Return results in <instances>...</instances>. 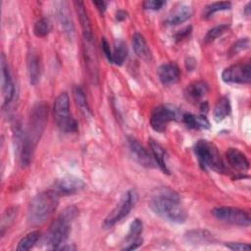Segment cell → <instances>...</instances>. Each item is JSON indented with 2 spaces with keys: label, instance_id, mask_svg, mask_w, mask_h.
I'll use <instances>...</instances> for the list:
<instances>
[{
  "label": "cell",
  "instance_id": "4fadbf2b",
  "mask_svg": "<svg viewBox=\"0 0 251 251\" xmlns=\"http://www.w3.org/2000/svg\"><path fill=\"white\" fill-rule=\"evenodd\" d=\"M128 149L135 159V161L145 168H153L155 162L149 152L144 148L142 144H140L135 138L127 137L126 139Z\"/></svg>",
  "mask_w": 251,
  "mask_h": 251
},
{
  "label": "cell",
  "instance_id": "ffe728a7",
  "mask_svg": "<svg viewBox=\"0 0 251 251\" xmlns=\"http://www.w3.org/2000/svg\"><path fill=\"white\" fill-rule=\"evenodd\" d=\"M226 156L228 164L233 169L240 172H246L249 169V162L240 150L236 148H229L227 149Z\"/></svg>",
  "mask_w": 251,
  "mask_h": 251
},
{
  "label": "cell",
  "instance_id": "603a6c76",
  "mask_svg": "<svg viewBox=\"0 0 251 251\" xmlns=\"http://www.w3.org/2000/svg\"><path fill=\"white\" fill-rule=\"evenodd\" d=\"M132 46H133V50L135 52V54L145 60V61H151L152 59V54L150 51V48L146 42V40L144 39V37L139 34V33H134V35L132 36Z\"/></svg>",
  "mask_w": 251,
  "mask_h": 251
},
{
  "label": "cell",
  "instance_id": "5bb4252c",
  "mask_svg": "<svg viewBox=\"0 0 251 251\" xmlns=\"http://www.w3.org/2000/svg\"><path fill=\"white\" fill-rule=\"evenodd\" d=\"M158 76L164 85H172L176 83L180 78V71L176 64L166 63L159 67Z\"/></svg>",
  "mask_w": 251,
  "mask_h": 251
},
{
  "label": "cell",
  "instance_id": "e0dca14e",
  "mask_svg": "<svg viewBox=\"0 0 251 251\" xmlns=\"http://www.w3.org/2000/svg\"><path fill=\"white\" fill-rule=\"evenodd\" d=\"M75 8L78 16V20L80 23V26L82 29L83 34V40L85 42H93V34H92V28L90 25V21L87 16L85 7L83 2L81 1H75Z\"/></svg>",
  "mask_w": 251,
  "mask_h": 251
},
{
  "label": "cell",
  "instance_id": "44dd1931",
  "mask_svg": "<svg viewBox=\"0 0 251 251\" xmlns=\"http://www.w3.org/2000/svg\"><path fill=\"white\" fill-rule=\"evenodd\" d=\"M84 59H85V65L89 72L90 77L92 80L97 79V58L95 53V48L93 47V42H85L84 41Z\"/></svg>",
  "mask_w": 251,
  "mask_h": 251
},
{
  "label": "cell",
  "instance_id": "d6986e66",
  "mask_svg": "<svg viewBox=\"0 0 251 251\" xmlns=\"http://www.w3.org/2000/svg\"><path fill=\"white\" fill-rule=\"evenodd\" d=\"M192 9L187 5H179L176 7L168 15L166 24L169 25H176L186 22L192 16Z\"/></svg>",
  "mask_w": 251,
  "mask_h": 251
},
{
  "label": "cell",
  "instance_id": "cb8c5ba5",
  "mask_svg": "<svg viewBox=\"0 0 251 251\" xmlns=\"http://www.w3.org/2000/svg\"><path fill=\"white\" fill-rule=\"evenodd\" d=\"M149 146L152 152V155L154 157L155 162L157 163V165L159 166V168L167 175L170 174V171L168 169L167 166V162H166V152L164 150V148L154 139H149Z\"/></svg>",
  "mask_w": 251,
  "mask_h": 251
},
{
  "label": "cell",
  "instance_id": "2e32d148",
  "mask_svg": "<svg viewBox=\"0 0 251 251\" xmlns=\"http://www.w3.org/2000/svg\"><path fill=\"white\" fill-rule=\"evenodd\" d=\"M27 73L29 83L31 85H36L41 77V59L38 53L34 50H31L26 59Z\"/></svg>",
  "mask_w": 251,
  "mask_h": 251
},
{
  "label": "cell",
  "instance_id": "7402d4cb",
  "mask_svg": "<svg viewBox=\"0 0 251 251\" xmlns=\"http://www.w3.org/2000/svg\"><path fill=\"white\" fill-rule=\"evenodd\" d=\"M208 91H209V85L205 81L198 80L187 85V87L185 88L184 94L187 100L195 102L200 100L204 95H206Z\"/></svg>",
  "mask_w": 251,
  "mask_h": 251
},
{
  "label": "cell",
  "instance_id": "277c9868",
  "mask_svg": "<svg viewBox=\"0 0 251 251\" xmlns=\"http://www.w3.org/2000/svg\"><path fill=\"white\" fill-rule=\"evenodd\" d=\"M60 195L52 188L33 197L27 210V219L31 225L44 223L56 210Z\"/></svg>",
  "mask_w": 251,
  "mask_h": 251
},
{
  "label": "cell",
  "instance_id": "52a82bcc",
  "mask_svg": "<svg viewBox=\"0 0 251 251\" xmlns=\"http://www.w3.org/2000/svg\"><path fill=\"white\" fill-rule=\"evenodd\" d=\"M137 201V193L135 190H127L120 199L115 208L109 213L103 222V226L109 228L118 222L126 217Z\"/></svg>",
  "mask_w": 251,
  "mask_h": 251
},
{
  "label": "cell",
  "instance_id": "7a4b0ae2",
  "mask_svg": "<svg viewBox=\"0 0 251 251\" xmlns=\"http://www.w3.org/2000/svg\"><path fill=\"white\" fill-rule=\"evenodd\" d=\"M149 206L154 213L170 222L182 224L187 219V213L178 193L170 187L156 188L152 193Z\"/></svg>",
  "mask_w": 251,
  "mask_h": 251
},
{
  "label": "cell",
  "instance_id": "ac0fdd59",
  "mask_svg": "<svg viewBox=\"0 0 251 251\" xmlns=\"http://www.w3.org/2000/svg\"><path fill=\"white\" fill-rule=\"evenodd\" d=\"M57 17L59 20V23L64 30V32L69 36V38H73L75 29L74 25L70 16V12L68 9V3L67 2H58L57 3Z\"/></svg>",
  "mask_w": 251,
  "mask_h": 251
},
{
  "label": "cell",
  "instance_id": "f546056e",
  "mask_svg": "<svg viewBox=\"0 0 251 251\" xmlns=\"http://www.w3.org/2000/svg\"><path fill=\"white\" fill-rule=\"evenodd\" d=\"M40 237V232L37 230L31 231L27 233L25 237H23L17 246V250H29L33 247V245L37 242Z\"/></svg>",
  "mask_w": 251,
  "mask_h": 251
},
{
  "label": "cell",
  "instance_id": "484cf974",
  "mask_svg": "<svg viewBox=\"0 0 251 251\" xmlns=\"http://www.w3.org/2000/svg\"><path fill=\"white\" fill-rule=\"evenodd\" d=\"M230 110H231V107H230L229 99L226 96H223L222 98L219 99V101L217 102L214 108L213 116L215 121L219 123L225 120L230 114Z\"/></svg>",
  "mask_w": 251,
  "mask_h": 251
},
{
  "label": "cell",
  "instance_id": "8992f818",
  "mask_svg": "<svg viewBox=\"0 0 251 251\" xmlns=\"http://www.w3.org/2000/svg\"><path fill=\"white\" fill-rule=\"evenodd\" d=\"M53 114L55 123L61 131L71 133L77 130V123L70 113V98L67 92H63L56 97Z\"/></svg>",
  "mask_w": 251,
  "mask_h": 251
},
{
  "label": "cell",
  "instance_id": "ba28073f",
  "mask_svg": "<svg viewBox=\"0 0 251 251\" xmlns=\"http://www.w3.org/2000/svg\"><path fill=\"white\" fill-rule=\"evenodd\" d=\"M212 215L219 221L228 223L239 226H250V216L242 209L229 206L216 207L212 210Z\"/></svg>",
  "mask_w": 251,
  "mask_h": 251
},
{
  "label": "cell",
  "instance_id": "6da1fadb",
  "mask_svg": "<svg viewBox=\"0 0 251 251\" xmlns=\"http://www.w3.org/2000/svg\"><path fill=\"white\" fill-rule=\"evenodd\" d=\"M47 116V105L44 102H38L30 110L26 126L23 128L21 125H17L15 140L22 167H26L31 162L34 149L45 129Z\"/></svg>",
  "mask_w": 251,
  "mask_h": 251
},
{
  "label": "cell",
  "instance_id": "4dcf8cb0",
  "mask_svg": "<svg viewBox=\"0 0 251 251\" xmlns=\"http://www.w3.org/2000/svg\"><path fill=\"white\" fill-rule=\"evenodd\" d=\"M231 8V3L227 1H222V2H214L208 6L205 7L203 17L205 19H209L212 17L216 12L219 11H225V10H229Z\"/></svg>",
  "mask_w": 251,
  "mask_h": 251
},
{
  "label": "cell",
  "instance_id": "b9f144b4",
  "mask_svg": "<svg viewBox=\"0 0 251 251\" xmlns=\"http://www.w3.org/2000/svg\"><path fill=\"white\" fill-rule=\"evenodd\" d=\"M208 109H209L208 103H207L206 101L202 102V103H201V105H200V111H201L202 113H206V112L208 111Z\"/></svg>",
  "mask_w": 251,
  "mask_h": 251
},
{
  "label": "cell",
  "instance_id": "3957f363",
  "mask_svg": "<svg viewBox=\"0 0 251 251\" xmlns=\"http://www.w3.org/2000/svg\"><path fill=\"white\" fill-rule=\"evenodd\" d=\"M77 214L78 210L75 206H68L52 222L44 236V243L47 249H60L67 240L72 223L75 221Z\"/></svg>",
  "mask_w": 251,
  "mask_h": 251
},
{
  "label": "cell",
  "instance_id": "ab89813d",
  "mask_svg": "<svg viewBox=\"0 0 251 251\" xmlns=\"http://www.w3.org/2000/svg\"><path fill=\"white\" fill-rule=\"evenodd\" d=\"M93 4L97 7V9H98L101 13H103V12L106 10L107 3L104 2V1H95V2H93Z\"/></svg>",
  "mask_w": 251,
  "mask_h": 251
},
{
  "label": "cell",
  "instance_id": "4316f807",
  "mask_svg": "<svg viewBox=\"0 0 251 251\" xmlns=\"http://www.w3.org/2000/svg\"><path fill=\"white\" fill-rule=\"evenodd\" d=\"M185 238L187 241L194 244H204L213 242V236L207 230L202 229H193L186 233Z\"/></svg>",
  "mask_w": 251,
  "mask_h": 251
},
{
  "label": "cell",
  "instance_id": "836d02e7",
  "mask_svg": "<svg viewBox=\"0 0 251 251\" xmlns=\"http://www.w3.org/2000/svg\"><path fill=\"white\" fill-rule=\"evenodd\" d=\"M228 25H217V26H214L212 27L211 29H209V31L206 33L205 35V38H204V41L209 43V42H212L214 40H216L218 37H220L221 35H223L226 31H227L228 29Z\"/></svg>",
  "mask_w": 251,
  "mask_h": 251
},
{
  "label": "cell",
  "instance_id": "8fae6325",
  "mask_svg": "<svg viewBox=\"0 0 251 251\" xmlns=\"http://www.w3.org/2000/svg\"><path fill=\"white\" fill-rule=\"evenodd\" d=\"M1 65V89H2V96H3V107L8 106L10 102L13 100L15 96V85L11 76V73L9 71V67L5 58V55H1L0 59Z\"/></svg>",
  "mask_w": 251,
  "mask_h": 251
},
{
  "label": "cell",
  "instance_id": "5b68a950",
  "mask_svg": "<svg viewBox=\"0 0 251 251\" xmlns=\"http://www.w3.org/2000/svg\"><path fill=\"white\" fill-rule=\"evenodd\" d=\"M194 152L200 166L206 170L211 169L219 174L226 173V168L218 148L206 139H200L195 143Z\"/></svg>",
  "mask_w": 251,
  "mask_h": 251
},
{
  "label": "cell",
  "instance_id": "7c38bea8",
  "mask_svg": "<svg viewBox=\"0 0 251 251\" xmlns=\"http://www.w3.org/2000/svg\"><path fill=\"white\" fill-rule=\"evenodd\" d=\"M85 183L78 177L75 176H64L60 179H57L54 182L53 190H55L60 196L61 195H70L76 193L83 189Z\"/></svg>",
  "mask_w": 251,
  "mask_h": 251
},
{
  "label": "cell",
  "instance_id": "d6a6232c",
  "mask_svg": "<svg viewBox=\"0 0 251 251\" xmlns=\"http://www.w3.org/2000/svg\"><path fill=\"white\" fill-rule=\"evenodd\" d=\"M17 217V208H9L5 211L1 220V235L3 236L5 230L14 223Z\"/></svg>",
  "mask_w": 251,
  "mask_h": 251
},
{
  "label": "cell",
  "instance_id": "7bdbcfd3",
  "mask_svg": "<svg viewBox=\"0 0 251 251\" xmlns=\"http://www.w3.org/2000/svg\"><path fill=\"white\" fill-rule=\"evenodd\" d=\"M244 13L246 14V16H249V15H250V2L246 4L245 9H244Z\"/></svg>",
  "mask_w": 251,
  "mask_h": 251
},
{
  "label": "cell",
  "instance_id": "8d00e7d4",
  "mask_svg": "<svg viewBox=\"0 0 251 251\" xmlns=\"http://www.w3.org/2000/svg\"><path fill=\"white\" fill-rule=\"evenodd\" d=\"M226 246L228 249L231 250H238V251H245L250 249V245L247 243H242V242H226Z\"/></svg>",
  "mask_w": 251,
  "mask_h": 251
},
{
  "label": "cell",
  "instance_id": "60d3db41",
  "mask_svg": "<svg viewBox=\"0 0 251 251\" xmlns=\"http://www.w3.org/2000/svg\"><path fill=\"white\" fill-rule=\"evenodd\" d=\"M126 17H127V13L125 12V11H123V10H119V11L116 13V18H117V20L120 21V22L126 20Z\"/></svg>",
  "mask_w": 251,
  "mask_h": 251
},
{
  "label": "cell",
  "instance_id": "9c48e42d",
  "mask_svg": "<svg viewBox=\"0 0 251 251\" xmlns=\"http://www.w3.org/2000/svg\"><path fill=\"white\" fill-rule=\"evenodd\" d=\"M177 112L170 105H159L155 107L150 116V125L155 131L164 132L171 121L176 120Z\"/></svg>",
  "mask_w": 251,
  "mask_h": 251
},
{
  "label": "cell",
  "instance_id": "f1b7e54d",
  "mask_svg": "<svg viewBox=\"0 0 251 251\" xmlns=\"http://www.w3.org/2000/svg\"><path fill=\"white\" fill-rule=\"evenodd\" d=\"M127 55V48L124 41L117 40L112 51V64L121 66L125 62Z\"/></svg>",
  "mask_w": 251,
  "mask_h": 251
},
{
  "label": "cell",
  "instance_id": "f35d334b",
  "mask_svg": "<svg viewBox=\"0 0 251 251\" xmlns=\"http://www.w3.org/2000/svg\"><path fill=\"white\" fill-rule=\"evenodd\" d=\"M190 32H191V27H190V26H188V27H186V28L182 29L180 32H178V33L176 34V38L177 40H181V39H183L184 37H186L187 35H189V33H190Z\"/></svg>",
  "mask_w": 251,
  "mask_h": 251
},
{
  "label": "cell",
  "instance_id": "83f0119b",
  "mask_svg": "<svg viewBox=\"0 0 251 251\" xmlns=\"http://www.w3.org/2000/svg\"><path fill=\"white\" fill-rule=\"evenodd\" d=\"M73 94H74V99L75 101V104L79 108L80 112L84 115V117L89 118L91 116V111L88 106L85 94L81 89V87L75 86L73 89Z\"/></svg>",
  "mask_w": 251,
  "mask_h": 251
},
{
  "label": "cell",
  "instance_id": "e575fe53",
  "mask_svg": "<svg viewBox=\"0 0 251 251\" xmlns=\"http://www.w3.org/2000/svg\"><path fill=\"white\" fill-rule=\"evenodd\" d=\"M249 47V39L248 38H241L237 40L229 49V55L233 56Z\"/></svg>",
  "mask_w": 251,
  "mask_h": 251
},
{
  "label": "cell",
  "instance_id": "30bf717a",
  "mask_svg": "<svg viewBox=\"0 0 251 251\" xmlns=\"http://www.w3.org/2000/svg\"><path fill=\"white\" fill-rule=\"evenodd\" d=\"M225 82L246 84L251 80V67L249 63L235 64L225 69L222 73Z\"/></svg>",
  "mask_w": 251,
  "mask_h": 251
},
{
  "label": "cell",
  "instance_id": "d4e9b609",
  "mask_svg": "<svg viewBox=\"0 0 251 251\" xmlns=\"http://www.w3.org/2000/svg\"><path fill=\"white\" fill-rule=\"evenodd\" d=\"M182 122L184 125L193 129H207L210 127V123L203 115L195 116L189 113L182 115Z\"/></svg>",
  "mask_w": 251,
  "mask_h": 251
},
{
  "label": "cell",
  "instance_id": "1f68e13d",
  "mask_svg": "<svg viewBox=\"0 0 251 251\" xmlns=\"http://www.w3.org/2000/svg\"><path fill=\"white\" fill-rule=\"evenodd\" d=\"M51 28H52V25L50 21L46 18H42V19H39L34 24L33 33L37 37H44L47 34H49V32L51 31Z\"/></svg>",
  "mask_w": 251,
  "mask_h": 251
},
{
  "label": "cell",
  "instance_id": "9a60e30c",
  "mask_svg": "<svg viewBox=\"0 0 251 251\" xmlns=\"http://www.w3.org/2000/svg\"><path fill=\"white\" fill-rule=\"evenodd\" d=\"M142 229L143 224L139 219H135L133 220V222H131L128 232L126 236V245L123 247V250L136 249L142 244V238L139 237V235L142 233Z\"/></svg>",
  "mask_w": 251,
  "mask_h": 251
},
{
  "label": "cell",
  "instance_id": "74e56055",
  "mask_svg": "<svg viewBox=\"0 0 251 251\" xmlns=\"http://www.w3.org/2000/svg\"><path fill=\"white\" fill-rule=\"evenodd\" d=\"M101 46H102V50H103V52L105 54V57L108 59V61L110 63H112V50H111L110 45H109L108 41L106 40V38H102Z\"/></svg>",
  "mask_w": 251,
  "mask_h": 251
},
{
  "label": "cell",
  "instance_id": "d590c367",
  "mask_svg": "<svg viewBox=\"0 0 251 251\" xmlns=\"http://www.w3.org/2000/svg\"><path fill=\"white\" fill-rule=\"evenodd\" d=\"M166 5L165 1H160V0H147L142 3V6L144 9L148 10H160L163 6Z\"/></svg>",
  "mask_w": 251,
  "mask_h": 251
}]
</instances>
